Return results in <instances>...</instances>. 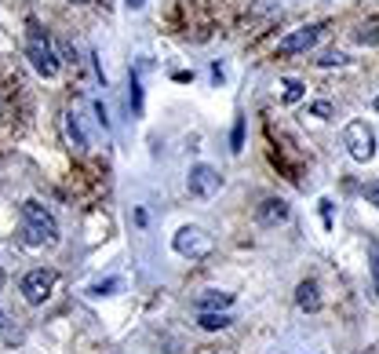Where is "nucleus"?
Segmentation results:
<instances>
[{
	"instance_id": "nucleus-14",
	"label": "nucleus",
	"mask_w": 379,
	"mask_h": 354,
	"mask_svg": "<svg viewBox=\"0 0 379 354\" xmlns=\"http://www.w3.org/2000/svg\"><path fill=\"white\" fill-rule=\"evenodd\" d=\"M66 135L73 139V147H77V150H84V132H80V124H77V117H73V114L66 117Z\"/></svg>"
},
{
	"instance_id": "nucleus-13",
	"label": "nucleus",
	"mask_w": 379,
	"mask_h": 354,
	"mask_svg": "<svg viewBox=\"0 0 379 354\" xmlns=\"http://www.w3.org/2000/svg\"><path fill=\"white\" fill-rule=\"evenodd\" d=\"M299 99H303V85L299 80H285V106H296Z\"/></svg>"
},
{
	"instance_id": "nucleus-24",
	"label": "nucleus",
	"mask_w": 379,
	"mask_h": 354,
	"mask_svg": "<svg viewBox=\"0 0 379 354\" xmlns=\"http://www.w3.org/2000/svg\"><path fill=\"white\" fill-rule=\"evenodd\" d=\"M77 4H88V0H77Z\"/></svg>"
},
{
	"instance_id": "nucleus-17",
	"label": "nucleus",
	"mask_w": 379,
	"mask_h": 354,
	"mask_svg": "<svg viewBox=\"0 0 379 354\" xmlns=\"http://www.w3.org/2000/svg\"><path fill=\"white\" fill-rule=\"evenodd\" d=\"M113 288H120V281H117V278L99 281V285H92V296H113Z\"/></svg>"
},
{
	"instance_id": "nucleus-8",
	"label": "nucleus",
	"mask_w": 379,
	"mask_h": 354,
	"mask_svg": "<svg viewBox=\"0 0 379 354\" xmlns=\"http://www.w3.org/2000/svg\"><path fill=\"white\" fill-rule=\"evenodd\" d=\"M288 219V201L285 197H266L263 205H259V223L263 226H278V223H285Z\"/></svg>"
},
{
	"instance_id": "nucleus-22",
	"label": "nucleus",
	"mask_w": 379,
	"mask_h": 354,
	"mask_svg": "<svg viewBox=\"0 0 379 354\" xmlns=\"http://www.w3.org/2000/svg\"><path fill=\"white\" fill-rule=\"evenodd\" d=\"M321 216H325V226H332V201L328 197L321 201Z\"/></svg>"
},
{
	"instance_id": "nucleus-9",
	"label": "nucleus",
	"mask_w": 379,
	"mask_h": 354,
	"mask_svg": "<svg viewBox=\"0 0 379 354\" xmlns=\"http://www.w3.org/2000/svg\"><path fill=\"white\" fill-rule=\"evenodd\" d=\"M296 303H299V310H306V315H313V310H321V296H318V281H313V278L299 281V288H296Z\"/></svg>"
},
{
	"instance_id": "nucleus-15",
	"label": "nucleus",
	"mask_w": 379,
	"mask_h": 354,
	"mask_svg": "<svg viewBox=\"0 0 379 354\" xmlns=\"http://www.w3.org/2000/svg\"><path fill=\"white\" fill-rule=\"evenodd\" d=\"M368 260H372V285L379 296V241H368Z\"/></svg>"
},
{
	"instance_id": "nucleus-23",
	"label": "nucleus",
	"mask_w": 379,
	"mask_h": 354,
	"mask_svg": "<svg viewBox=\"0 0 379 354\" xmlns=\"http://www.w3.org/2000/svg\"><path fill=\"white\" fill-rule=\"evenodd\" d=\"M124 4H128V8H132V11H139V8H142V4H146V0H124Z\"/></svg>"
},
{
	"instance_id": "nucleus-4",
	"label": "nucleus",
	"mask_w": 379,
	"mask_h": 354,
	"mask_svg": "<svg viewBox=\"0 0 379 354\" xmlns=\"http://www.w3.org/2000/svg\"><path fill=\"white\" fill-rule=\"evenodd\" d=\"M55 270L51 267H37V270H30V274L23 278V296H26V303H33V307H40L48 296H51V288H55Z\"/></svg>"
},
{
	"instance_id": "nucleus-18",
	"label": "nucleus",
	"mask_w": 379,
	"mask_h": 354,
	"mask_svg": "<svg viewBox=\"0 0 379 354\" xmlns=\"http://www.w3.org/2000/svg\"><path fill=\"white\" fill-rule=\"evenodd\" d=\"M347 62H350V59H347L343 51H328V55L321 59V66L328 70V66H347Z\"/></svg>"
},
{
	"instance_id": "nucleus-10",
	"label": "nucleus",
	"mask_w": 379,
	"mask_h": 354,
	"mask_svg": "<svg viewBox=\"0 0 379 354\" xmlns=\"http://www.w3.org/2000/svg\"><path fill=\"white\" fill-rule=\"evenodd\" d=\"M234 307V293H219V288H204L197 296V310H230Z\"/></svg>"
},
{
	"instance_id": "nucleus-5",
	"label": "nucleus",
	"mask_w": 379,
	"mask_h": 354,
	"mask_svg": "<svg viewBox=\"0 0 379 354\" xmlns=\"http://www.w3.org/2000/svg\"><path fill=\"white\" fill-rule=\"evenodd\" d=\"M172 248L179 256H190V260H201L212 252V238H208L201 226H182V231L172 238Z\"/></svg>"
},
{
	"instance_id": "nucleus-3",
	"label": "nucleus",
	"mask_w": 379,
	"mask_h": 354,
	"mask_svg": "<svg viewBox=\"0 0 379 354\" xmlns=\"http://www.w3.org/2000/svg\"><path fill=\"white\" fill-rule=\"evenodd\" d=\"M343 142H347V150H350V157L354 161H372V154H375V135H372V128L365 121H350L347 124V132H343Z\"/></svg>"
},
{
	"instance_id": "nucleus-6",
	"label": "nucleus",
	"mask_w": 379,
	"mask_h": 354,
	"mask_svg": "<svg viewBox=\"0 0 379 354\" xmlns=\"http://www.w3.org/2000/svg\"><path fill=\"white\" fill-rule=\"evenodd\" d=\"M318 33H321V26H299V30L285 33L278 40V55H299V51L313 48V44H318Z\"/></svg>"
},
{
	"instance_id": "nucleus-21",
	"label": "nucleus",
	"mask_w": 379,
	"mask_h": 354,
	"mask_svg": "<svg viewBox=\"0 0 379 354\" xmlns=\"http://www.w3.org/2000/svg\"><path fill=\"white\" fill-rule=\"evenodd\" d=\"M365 197L379 208V183H375V179H372V183H365Z\"/></svg>"
},
{
	"instance_id": "nucleus-7",
	"label": "nucleus",
	"mask_w": 379,
	"mask_h": 354,
	"mask_svg": "<svg viewBox=\"0 0 379 354\" xmlns=\"http://www.w3.org/2000/svg\"><path fill=\"white\" fill-rule=\"evenodd\" d=\"M219 186H223V179L212 164H194V169H190V194L212 197V194H219Z\"/></svg>"
},
{
	"instance_id": "nucleus-20",
	"label": "nucleus",
	"mask_w": 379,
	"mask_h": 354,
	"mask_svg": "<svg viewBox=\"0 0 379 354\" xmlns=\"http://www.w3.org/2000/svg\"><path fill=\"white\" fill-rule=\"evenodd\" d=\"M310 114H313V117H332V102H325V99H321V102H313Z\"/></svg>"
},
{
	"instance_id": "nucleus-19",
	"label": "nucleus",
	"mask_w": 379,
	"mask_h": 354,
	"mask_svg": "<svg viewBox=\"0 0 379 354\" xmlns=\"http://www.w3.org/2000/svg\"><path fill=\"white\" fill-rule=\"evenodd\" d=\"M357 37H361V44H379V26H365Z\"/></svg>"
},
{
	"instance_id": "nucleus-12",
	"label": "nucleus",
	"mask_w": 379,
	"mask_h": 354,
	"mask_svg": "<svg viewBox=\"0 0 379 354\" xmlns=\"http://www.w3.org/2000/svg\"><path fill=\"white\" fill-rule=\"evenodd\" d=\"M230 150L234 154H241L244 150V117L237 114V121H234V135H230Z\"/></svg>"
},
{
	"instance_id": "nucleus-11",
	"label": "nucleus",
	"mask_w": 379,
	"mask_h": 354,
	"mask_svg": "<svg viewBox=\"0 0 379 354\" xmlns=\"http://www.w3.org/2000/svg\"><path fill=\"white\" fill-rule=\"evenodd\" d=\"M230 322V310H201V318H197V325L204 329V332H219V329H226Z\"/></svg>"
},
{
	"instance_id": "nucleus-16",
	"label": "nucleus",
	"mask_w": 379,
	"mask_h": 354,
	"mask_svg": "<svg viewBox=\"0 0 379 354\" xmlns=\"http://www.w3.org/2000/svg\"><path fill=\"white\" fill-rule=\"evenodd\" d=\"M128 88H132V110L142 114V92H139V77H135V73L128 77Z\"/></svg>"
},
{
	"instance_id": "nucleus-25",
	"label": "nucleus",
	"mask_w": 379,
	"mask_h": 354,
	"mask_svg": "<svg viewBox=\"0 0 379 354\" xmlns=\"http://www.w3.org/2000/svg\"><path fill=\"white\" fill-rule=\"evenodd\" d=\"M375 110H379V99H375Z\"/></svg>"
},
{
	"instance_id": "nucleus-2",
	"label": "nucleus",
	"mask_w": 379,
	"mask_h": 354,
	"mask_svg": "<svg viewBox=\"0 0 379 354\" xmlns=\"http://www.w3.org/2000/svg\"><path fill=\"white\" fill-rule=\"evenodd\" d=\"M26 55H30V66L40 73V77H55L58 73V55L51 48L48 33L40 30L37 23H30V40H26Z\"/></svg>"
},
{
	"instance_id": "nucleus-1",
	"label": "nucleus",
	"mask_w": 379,
	"mask_h": 354,
	"mask_svg": "<svg viewBox=\"0 0 379 354\" xmlns=\"http://www.w3.org/2000/svg\"><path fill=\"white\" fill-rule=\"evenodd\" d=\"M23 241L40 248V245H55L58 241V223L40 201L23 205Z\"/></svg>"
}]
</instances>
